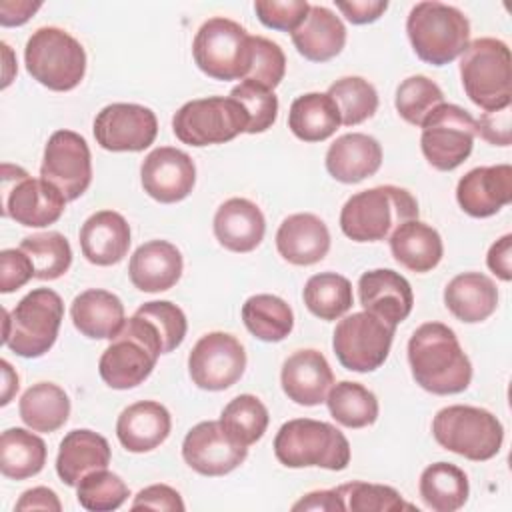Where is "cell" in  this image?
I'll use <instances>...</instances> for the list:
<instances>
[{"mask_svg": "<svg viewBox=\"0 0 512 512\" xmlns=\"http://www.w3.org/2000/svg\"><path fill=\"white\" fill-rule=\"evenodd\" d=\"M412 378L426 392L448 396L464 392L472 382V364L458 336L442 322H426L408 340Z\"/></svg>", "mask_w": 512, "mask_h": 512, "instance_id": "6da1fadb", "label": "cell"}, {"mask_svg": "<svg viewBox=\"0 0 512 512\" xmlns=\"http://www.w3.org/2000/svg\"><path fill=\"white\" fill-rule=\"evenodd\" d=\"M414 218L416 198L406 188L384 184L350 196L340 210V228L354 242H380Z\"/></svg>", "mask_w": 512, "mask_h": 512, "instance_id": "7a4b0ae2", "label": "cell"}, {"mask_svg": "<svg viewBox=\"0 0 512 512\" xmlns=\"http://www.w3.org/2000/svg\"><path fill=\"white\" fill-rule=\"evenodd\" d=\"M160 354L164 350L156 328L134 312L102 352L98 362L100 378L114 390L134 388L152 374Z\"/></svg>", "mask_w": 512, "mask_h": 512, "instance_id": "3957f363", "label": "cell"}, {"mask_svg": "<svg viewBox=\"0 0 512 512\" xmlns=\"http://www.w3.org/2000/svg\"><path fill=\"white\" fill-rule=\"evenodd\" d=\"M64 302L50 288H34L12 310L4 308L2 344L22 358H40L56 342Z\"/></svg>", "mask_w": 512, "mask_h": 512, "instance_id": "277c9868", "label": "cell"}, {"mask_svg": "<svg viewBox=\"0 0 512 512\" xmlns=\"http://www.w3.org/2000/svg\"><path fill=\"white\" fill-rule=\"evenodd\" d=\"M406 32L416 56L432 66L450 64L470 44V22L464 12L436 0L412 6Z\"/></svg>", "mask_w": 512, "mask_h": 512, "instance_id": "5b68a950", "label": "cell"}, {"mask_svg": "<svg viewBox=\"0 0 512 512\" xmlns=\"http://www.w3.org/2000/svg\"><path fill=\"white\" fill-rule=\"evenodd\" d=\"M274 454L286 468L344 470L350 462V444L332 424L312 418H294L280 426Z\"/></svg>", "mask_w": 512, "mask_h": 512, "instance_id": "8992f818", "label": "cell"}, {"mask_svg": "<svg viewBox=\"0 0 512 512\" xmlns=\"http://www.w3.org/2000/svg\"><path fill=\"white\" fill-rule=\"evenodd\" d=\"M460 78L466 96L484 112L508 108L512 102V58L506 42L478 38L460 56Z\"/></svg>", "mask_w": 512, "mask_h": 512, "instance_id": "52a82bcc", "label": "cell"}, {"mask_svg": "<svg viewBox=\"0 0 512 512\" xmlns=\"http://www.w3.org/2000/svg\"><path fill=\"white\" fill-rule=\"evenodd\" d=\"M24 64L38 84L54 92H68L84 80L86 52L66 30L42 26L26 42Z\"/></svg>", "mask_w": 512, "mask_h": 512, "instance_id": "ba28073f", "label": "cell"}, {"mask_svg": "<svg viewBox=\"0 0 512 512\" xmlns=\"http://www.w3.org/2000/svg\"><path fill=\"white\" fill-rule=\"evenodd\" d=\"M432 434L444 450L474 462L494 458L504 442L500 420L484 408L466 404L438 410L432 420Z\"/></svg>", "mask_w": 512, "mask_h": 512, "instance_id": "9c48e42d", "label": "cell"}, {"mask_svg": "<svg viewBox=\"0 0 512 512\" xmlns=\"http://www.w3.org/2000/svg\"><path fill=\"white\" fill-rule=\"evenodd\" d=\"M192 56L196 66L214 80H246L252 64V36L238 22L214 16L198 28Z\"/></svg>", "mask_w": 512, "mask_h": 512, "instance_id": "30bf717a", "label": "cell"}, {"mask_svg": "<svg viewBox=\"0 0 512 512\" xmlns=\"http://www.w3.org/2000/svg\"><path fill=\"white\" fill-rule=\"evenodd\" d=\"M248 116L234 98L210 96L190 100L172 118L176 138L188 146L224 144L246 132Z\"/></svg>", "mask_w": 512, "mask_h": 512, "instance_id": "8fae6325", "label": "cell"}, {"mask_svg": "<svg viewBox=\"0 0 512 512\" xmlns=\"http://www.w3.org/2000/svg\"><path fill=\"white\" fill-rule=\"evenodd\" d=\"M420 128V148L432 168L450 172L470 156L476 120L462 106L446 102L436 106Z\"/></svg>", "mask_w": 512, "mask_h": 512, "instance_id": "7c38bea8", "label": "cell"}, {"mask_svg": "<svg viewBox=\"0 0 512 512\" xmlns=\"http://www.w3.org/2000/svg\"><path fill=\"white\" fill-rule=\"evenodd\" d=\"M394 332V326L370 312H352L336 324L332 348L346 370L374 372L386 362Z\"/></svg>", "mask_w": 512, "mask_h": 512, "instance_id": "4fadbf2b", "label": "cell"}, {"mask_svg": "<svg viewBox=\"0 0 512 512\" xmlns=\"http://www.w3.org/2000/svg\"><path fill=\"white\" fill-rule=\"evenodd\" d=\"M66 208V198L46 180L12 164H2V214L16 224L42 228L54 224Z\"/></svg>", "mask_w": 512, "mask_h": 512, "instance_id": "5bb4252c", "label": "cell"}, {"mask_svg": "<svg viewBox=\"0 0 512 512\" xmlns=\"http://www.w3.org/2000/svg\"><path fill=\"white\" fill-rule=\"evenodd\" d=\"M40 178L52 184L66 202L80 198L92 182V156L84 136L74 130H56L44 146Z\"/></svg>", "mask_w": 512, "mask_h": 512, "instance_id": "9a60e30c", "label": "cell"}, {"mask_svg": "<svg viewBox=\"0 0 512 512\" xmlns=\"http://www.w3.org/2000/svg\"><path fill=\"white\" fill-rule=\"evenodd\" d=\"M246 370V352L240 340L228 332H208L188 356V374L192 382L210 392L234 386Z\"/></svg>", "mask_w": 512, "mask_h": 512, "instance_id": "2e32d148", "label": "cell"}, {"mask_svg": "<svg viewBox=\"0 0 512 512\" xmlns=\"http://www.w3.org/2000/svg\"><path fill=\"white\" fill-rule=\"evenodd\" d=\"M158 134L156 114L140 104L114 102L94 118V138L108 152H142Z\"/></svg>", "mask_w": 512, "mask_h": 512, "instance_id": "e0dca14e", "label": "cell"}, {"mask_svg": "<svg viewBox=\"0 0 512 512\" xmlns=\"http://www.w3.org/2000/svg\"><path fill=\"white\" fill-rule=\"evenodd\" d=\"M248 456V446L234 440L220 420H206L188 430L182 442L184 462L202 476H224Z\"/></svg>", "mask_w": 512, "mask_h": 512, "instance_id": "ac0fdd59", "label": "cell"}, {"mask_svg": "<svg viewBox=\"0 0 512 512\" xmlns=\"http://www.w3.org/2000/svg\"><path fill=\"white\" fill-rule=\"evenodd\" d=\"M144 192L162 204L184 200L196 184L194 160L172 146L154 148L140 166Z\"/></svg>", "mask_w": 512, "mask_h": 512, "instance_id": "d6986e66", "label": "cell"}, {"mask_svg": "<svg viewBox=\"0 0 512 512\" xmlns=\"http://www.w3.org/2000/svg\"><path fill=\"white\" fill-rule=\"evenodd\" d=\"M358 298L364 312L378 316L394 328L410 316L414 306L410 282L390 268L364 272L358 280Z\"/></svg>", "mask_w": 512, "mask_h": 512, "instance_id": "ffe728a7", "label": "cell"}, {"mask_svg": "<svg viewBox=\"0 0 512 512\" xmlns=\"http://www.w3.org/2000/svg\"><path fill=\"white\" fill-rule=\"evenodd\" d=\"M460 208L472 218H488L512 200V166H478L466 172L456 186Z\"/></svg>", "mask_w": 512, "mask_h": 512, "instance_id": "44dd1931", "label": "cell"}, {"mask_svg": "<svg viewBox=\"0 0 512 512\" xmlns=\"http://www.w3.org/2000/svg\"><path fill=\"white\" fill-rule=\"evenodd\" d=\"M280 384L288 400L300 406H318L326 402L334 374L322 352L306 348L296 350L284 360Z\"/></svg>", "mask_w": 512, "mask_h": 512, "instance_id": "7402d4cb", "label": "cell"}, {"mask_svg": "<svg viewBox=\"0 0 512 512\" xmlns=\"http://www.w3.org/2000/svg\"><path fill=\"white\" fill-rule=\"evenodd\" d=\"M276 248L286 262L294 266H312L330 250L328 226L316 214H292L278 226Z\"/></svg>", "mask_w": 512, "mask_h": 512, "instance_id": "603a6c76", "label": "cell"}, {"mask_svg": "<svg viewBox=\"0 0 512 512\" xmlns=\"http://www.w3.org/2000/svg\"><path fill=\"white\" fill-rule=\"evenodd\" d=\"M182 268V254L172 242L150 240L130 256L128 276L140 292H164L180 280Z\"/></svg>", "mask_w": 512, "mask_h": 512, "instance_id": "cb8c5ba5", "label": "cell"}, {"mask_svg": "<svg viewBox=\"0 0 512 512\" xmlns=\"http://www.w3.org/2000/svg\"><path fill=\"white\" fill-rule=\"evenodd\" d=\"M172 430V418L166 406L154 400H140L124 408L116 420L120 444L134 454L158 448Z\"/></svg>", "mask_w": 512, "mask_h": 512, "instance_id": "d4e9b609", "label": "cell"}, {"mask_svg": "<svg viewBox=\"0 0 512 512\" xmlns=\"http://www.w3.org/2000/svg\"><path fill=\"white\" fill-rule=\"evenodd\" d=\"M130 224L114 210L94 212L80 228L84 258L96 266L118 264L130 248Z\"/></svg>", "mask_w": 512, "mask_h": 512, "instance_id": "484cf974", "label": "cell"}, {"mask_svg": "<svg viewBox=\"0 0 512 512\" xmlns=\"http://www.w3.org/2000/svg\"><path fill=\"white\" fill-rule=\"evenodd\" d=\"M214 236L230 252H252L260 246L266 232V220L258 204L246 198L222 202L214 214Z\"/></svg>", "mask_w": 512, "mask_h": 512, "instance_id": "4316f807", "label": "cell"}, {"mask_svg": "<svg viewBox=\"0 0 512 512\" xmlns=\"http://www.w3.org/2000/svg\"><path fill=\"white\" fill-rule=\"evenodd\" d=\"M382 164V146L376 138L350 132L336 138L326 152L328 174L342 184H356L378 172Z\"/></svg>", "mask_w": 512, "mask_h": 512, "instance_id": "83f0119b", "label": "cell"}, {"mask_svg": "<svg viewBox=\"0 0 512 512\" xmlns=\"http://www.w3.org/2000/svg\"><path fill=\"white\" fill-rule=\"evenodd\" d=\"M70 318L74 328L92 340H112L126 322L122 300L100 288L80 292L72 300Z\"/></svg>", "mask_w": 512, "mask_h": 512, "instance_id": "f1b7e54d", "label": "cell"}, {"mask_svg": "<svg viewBox=\"0 0 512 512\" xmlns=\"http://www.w3.org/2000/svg\"><path fill=\"white\" fill-rule=\"evenodd\" d=\"M110 458V444L104 436L88 428H76L60 442L56 472L66 486H78L88 472L108 468Z\"/></svg>", "mask_w": 512, "mask_h": 512, "instance_id": "f546056e", "label": "cell"}, {"mask_svg": "<svg viewBox=\"0 0 512 512\" xmlns=\"http://www.w3.org/2000/svg\"><path fill=\"white\" fill-rule=\"evenodd\" d=\"M300 56L310 62H326L338 56L346 44V26L326 6L310 4L304 22L292 32Z\"/></svg>", "mask_w": 512, "mask_h": 512, "instance_id": "4dcf8cb0", "label": "cell"}, {"mask_svg": "<svg viewBox=\"0 0 512 512\" xmlns=\"http://www.w3.org/2000/svg\"><path fill=\"white\" fill-rule=\"evenodd\" d=\"M444 304L460 322H484L496 312L498 290L492 278L486 274L462 272L446 284Z\"/></svg>", "mask_w": 512, "mask_h": 512, "instance_id": "1f68e13d", "label": "cell"}, {"mask_svg": "<svg viewBox=\"0 0 512 512\" xmlns=\"http://www.w3.org/2000/svg\"><path fill=\"white\" fill-rule=\"evenodd\" d=\"M390 252L400 266L424 274L440 264L444 244L436 228L414 218L390 234Z\"/></svg>", "mask_w": 512, "mask_h": 512, "instance_id": "d6a6232c", "label": "cell"}, {"mask_svg": "<svg viewBox=\"0 0 512 512\" xmlns=\"http://www.w3.org/2000/svg\"><path fill=\"white\" fill-rule=\"evenodd\" d=\"M340 112L334 100L322 92L298 96L288 112V128L304 142H322L340 126Z\"/></svg>", "mask_w": 512, "mask_h": 512, "instance_id": "836d02e7", "label": "cell"}, {"mask_svg": "<svg viewBox=\"0 0 512 512\" xmlns=\"http://www.w3.org/2000/svg\"><path fill=\"white\" fill-rule=\"evenodd\" d=\"M18 412L30 430L56 432L70 416V398L58 384L38 382L22 394Z\"/></svg>", "mask_w": 512, "mask_h": 512, "instance_id": "e575fe53", "label": "cell"}, {"mask_svg": "<svg viewBox=\"0 0 512 512\" xmlns=\"http://www.w3.org/2000/svg\"><path fill=\"white\" fill-rule=\"evenodd\" d=\"M424 504L434 512L460 510L470 494L468 476L450 462H436L424 468L418 484Z\"/></svg>", "mask_w": 512, "mask_h": 512, "instance_id": "d590c367", "label": "cell"}, {"mask_svg": "<svg viewBox=\"0 0 512 512\" xmlns=\"http://www.w3.org/2000/svg\"><path fill=\"white\" fill-rule=\"evenodd\" d=\"M46 444L26 428H8L0 436V472L10 480L36 476L46 464Z\"/></svg>", "mask_w": 512, "mask_h": 512, "instance_id": "8d00e7d4", "label": "cell"}, {"mask_svg": "<svg viewBox=\"0 0 512 512\" xmlns=\"http://www.w3.org/2000/svg\"><path fill=\"white\" fill-rule=\"evenodd\" d=\"M242 320L262 342H280L294 328V314L286 300L274 294H254L242 304Z\"/></svg>", "mask_w": 512, "mask_h": 512, "instance_id": "74e56055", "label": "cell"}, {"mask_svg": "<svg viewBox=\"0 0 512 512\" xmlns=\"http://www.w3.org/2000/svg\"><path fill=\"white\" fill-rule=\"evenodd\" d=\"M306 308L320 320H336L344 316L354 302L352 284L336 272H320L308 278L302 292Z\"/></svg>", "mask_w": 512, "mask_h": 512, "instance_id": "f35d334b", "label": "cell"}, {"mask_svg": "<svg viewBox=\"0 0 512 512\" xmlns=\"http://www.w3.org/2000/svg\"><path fill=\"white\" fill-rule=\"evenodd\" d=\"M332 418L346 428H366L378 418V400L360 382L342 380L332 384L326 396Z\"/></svg>", "mask_w": 512, "mask_h": 512, "instance_id": "ab89813d", "label": "cell"}, {"mask_svg": "<svg viewBox=\"0 0 512 512\" xmlns=\"http://www.w3.org/2000/svg\"><path fill=\"white\" fill-rule=\"evenodd\" d=\"M20 250L30 258L34 266V278L56 280L64 276L72 264V248L60 232H40L26 236L20 242Z\"/></svg>", "mask_w": 512, "mask_h": 512, "instance_id": "60d3db41", "label": "cell"}, {"mask_svg": "<svg viewBox=\"0 0 512 512\" xmlns=\"http://www.w3.org/2000/svg\"><path fill=\"white\" fill-rule=\"evenodd\" d=\"M326 94L334 100L344 126L362 124L378 110V92L362 76H344L332 82Z\"/></svg>", "mask_w": 512, "mask_h": 512, "instance_id": "b9f144b4", "label": "cell"}, {"mask_svg": "<svg viewBox=\"0 0 512 512\" xmlns=\"http://www.w3.org/2000/svg\"><path fill=\"white\" fill-rule=\"evenodd\" d=\"M268 420L270 416L266 406L254 394H240L232 398L220 414L224 430L244 446H250L264 436Z\"/></svg>", "mask_w": 512, "mask_h": 512, "instance_id": "7bdbcfd3", "label": "cell"}, {"mask_svg": "<svg viewBox=\"0 0 512 512\" xmlns=\"http://www.w3.org/2000/svg\"><path fill=\"white\" fill-rule=\"evenodd\" d=\"M440 104H444L440 86L422 74L402 80L396 88L394 106L398 114L412 126H422L426 116Z\"/></svg>", "mask_w": 512, "mask_h": 512, "instance_id": "ee69618b", "label": "cell"}, {"mask_svg": "<svg viewBox=\"0 0 512 512\" xmlns=\"http://www.w3.org/2000/svg\"><path fill=\"white\" fill-rule=\"evenodd\" d=\"M130 496L124 480L108 468L88 472L76 486V498L90 512H110L120 508Z\"/></svg>", "mask_w": 512, "mask_h": 512, "instance_id": "f6af8a7d", "label": "cell"}, {"mask_svg": "<svg viewBox=\"0 0 512 512\" xmlns=\"http://www.w3.org/2000/svg\"><path fill=\"white\" fill-rule=\"evenodd\" d=\"M344 510L352 512H398V510H414L412 504L404 502L400 492L392 486L384 484H368V482H348L336 488Z\"/></svg>", "mask_w": 512, "mask_h": 512, "instance_id": "bcb514c9", "label": "cell"}, {"mask_svg": "<svg viewBox=\"0 0 512 512\" xmlns=\"http://www.w3.org/2000/svg\"><path fill=\"white\" fill-rule=\"evenodd\" d=\"M234 98L248 116V134H260L272 128L278 118V98L274 90H268L252 80H242L230 90Z\"/></svg>", "mask_w": 512, "mask_h": 512, "instance_id": "7dc6e473", "label": "cell"}, {"mask_svg": "<svg viewBox=\"0 0 512 512\" xmlns=\"http://www.w3.org/2000/svg\"><path fill=\"white\" fill-rule=\"evenodd\" d=\"M136 314H140L152 322V326L156 328V332L162 340L164 354L176 350L184 342L188 322H186V316L180 306H176L168 300H152V302H144L136 310Z\"/></svg>", "mask_w": 512, "mask_h": 512, "instance_id": "c3c4849f", "label": "cell"}, {"mask_svg": "<svg viewBox=\"0 0 512 512\" xmlns=\"http://www.w3.org/2000/svg\"><path fill=\"white\" fill-rule=\"evenodd\" d=\"M284 74L286 56L282 48L264 36H252V64L246 80L274 90L282 82Z\"/></svg>", "mask_w": 512, "mask_h": 512, "instance_id": "681fc988", "label": "cell"}, {"mask_svg": "<svg viewBox=\"0 0 512 512\" xmlns=\"http://www.w3.org/2000/svg\"><path fill=\"white\" fill-rule=\"evenodd\" d=\"M310 4L306 0H256L254 12L258 20L272 30L294 32L306 18Z\"/></svg>", "mask_w": 512, "mask_h": 512, "instance_id": "f907efd6", "label": "cell"}, {"mask_svg": "<svg viewBox=\"0 0 512 512\" xmlns=\"http://www.w3.org/2000/svg\"><path fill=\"white\" fill-rule=\"evenodd\" d=\"M34 278V266L30 258L18 248H6L0 252V292L10 294L22 288Z\"/></svg>", "mask_w": 512, "mask_h": 512, "instance_id": "816d5d0a", "label": "cell"}, {"mask_svg": "<svg viewBox=\"0 0 512 512\" xmlns=\"http://www.w3.org/2000/svg\"><path fill=\"white\" fill-rule=\"evenodd\" d=\"M150 508V510H164V512H182L184 500L178 490L168 484H152L142 488L132 502V510Z\"/></svg>", "mask_w": 512, "mask_h": 512, "instance_id": "f5cc1de1", "label": "cell"}, {"mask_svg": "<svg viewBox=\"0 0 512 512\" xmlns=\"http://www.w3.org/2000/svg\"><path fill=\"white\" fill-rule=\"evenodd\" d=\"M510 106L494 112H484L476 120V134L494 146H508L512 140L510 132Z\"/></svg>", "mask_w": 512, "mask_h": 512, "instance_id": "db71d44e", "label": "cell"}, {"mask_svg": "<svg viewBox=\"0 0 512 512\" xmlns=\"http://www.w3.org/2000/svg\"><path fill=\"white\" fill-rule=\"evenodd\" d=\"M336 8L352 24H370V22H376L386 12L388 2L386 0H350V2H336Z\"/></svg>", "mask_w": 512, "mask_h": 512, "instance_id": "11a10c76", "label": "cell"}, {"mask_svg": "<svg viewBox=\"0 0 512 512\" xmlns=\"http://www.w3.org/2000/svg\"><path fill=\"white\" fill-rule=\"evenodd\" d=\"M486 264L500 280H512V234H504L490 246Z\"/></svg>", "mask_w": 512, "mask_h": 512, "instance_id": "9f6ffc18", "label": "cell"}, {"mask_svg": "<svg viewBox=\"0 0 512 512\" xmlns=\"http://www.w3.org/2000/svg\"><path fill=\"white\" fill-rule=\"evenodd\" d=\"M14 508L18 512H24V510H48V512L54 510V512H60L62 504H60L54 490H50L46 486H36V488H30V490L22 492V496L18 498Z\"/></svg>", "mask_w": 512, "mask_h": 512, "instance_id": "6f0895ef", "label": "cell"}, {"mask_svg": "<svg viewBox=\"0 0 512 512\" xmlns=\"http://www.w3.org/2000/svg\"><path fill=\"white\" fill-rule=\"evenodd\" d=\"M292 510H320V512H342L344 502L338 494V490H314L302 496L296 504H292Z\"/></svg>", "mask_w": 512, "mask_h": 512, "instance_id": "680465c9", "label": "cell"}, {"mask_svg": "<svg viewBox=\"0 0 512 512\" xmlns=\"http://www.w3.org/2000/svg\"><path fill=\"white\" fill-rule=\"evenodd\" d=\"M40 6H42V2L2 0L0 2V24L2 26H22L40 10Z\"/></svg>", "mask_w": 512, "mask_h": 512, "instance_id": "91938a15", "label": "cell"}, {"mask_svg": "<svg viewBox=\"0 0 512 512\" xmlns=\"http://www.w3.org/2000/svg\"><path fill=\"white\" fill-rule=\"evenodd\" d=\"M0 366H2V400H0V404L6 406L18 390V374L12 370V366L6 360H2Z\"/></svg>", "mask_w": 512, "mask_h": 512, "instance_id": "94428289", "label": "cell"}]
</instances>
